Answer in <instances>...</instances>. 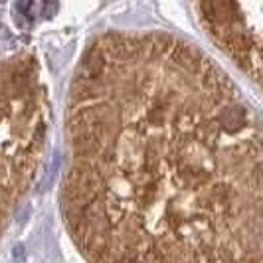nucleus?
<instances>
[{
    "mask_svg": "<svg viewBox=\"0 0 263 263\" xmlns=\"http://www.w3.org/2000/svg\"><path fill=\"white\" fill-rule=\"evenodd\" d=\"M62 214L87 263H263V123L166 32H105L69 89Z\"/></svg>",
    "mask_w": 263,
    "mask_h": 263,
    "instance_id": "1",
    "label": "nucleus"
},
{
    "mask_svg": "<svg viewBox=\"0 0 263 263\" xmlns=\"http://www.w3.org/2000/svg\"><path fill=\"white\" fill-rule=\"evenodd\" d=\"M50 107L36 60L14 55L2 66V220L34 184L48 143Z\"/></svg>",
    "mask_w": 263,
    "mask_h": 263,
    "instance_id": "2",
    "label": "nucleus"
},
{
    "mask_svg": "<svg viewBox=\"0 0 263 263\" xmlns=\"http://www.w3.org/2000/svg\"><path fill=\"white\" fill-rule=\"evenodd\" d=\"M210 38L263 89V2H198Z\"/></svg>",
    "mask_w": 263,
    "mask_h": 263,
    "instance_id": "3",
    "label": "nucleus"
}]
</instances>
